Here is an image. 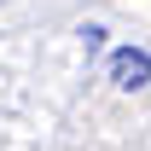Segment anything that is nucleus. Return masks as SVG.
I'll list each match as a JSON object with an SVG mask.
<instances>
[{
    "mask_svg": "<svg viewBox=\"0 0 151 151\" xmlns=\"http://www.w3.org/2000/svg\"><path fill=\"white\" fill-rule=\"evenodd\" d=\"M111 81L116 87H151V52L145 47H122V52H111Z\"/></svg>",
    "mask_w": 151,
    "mask_h": 151,
    "instance_id": "nucleus-1",
    "label": "nucleus"
}]
</instances>
